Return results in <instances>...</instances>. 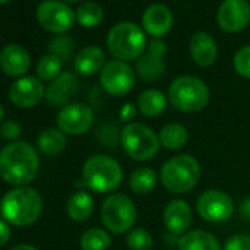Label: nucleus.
Listing matches in <instances>:
<instances>
[{
	"label": "nucleus",
	"mask_w": 250,
	"mask_h": 250,
	"mask_svg": "<svg viewBox=\"0 0 250 250\" xmlns=\"http://www.w3.org/2000/svg\"><path fill=\"white\" fill-rule=\"evenodd\" d=\"M39 167L37 150L27 142H14L0 152V177L8 184L25 187L36 178Z\"/></svg>",
	"instance_id": "obj_1"
},
{
	"label": "nucleus",
	"mask_w": 250,
	"mask_h": 250,
	"mask_svg": "<svg viewBox=\"0 0 250 250\" xmlns=\"http://www.w3.org/2000/svg\"><path fill=\"white\" fill-rule=\"evenodd\" d=\"M43 209V200L37 190L30 187H17L8 191L0 202V212L3 219L17 227L34 224Z\"/></svg>",
	"instance_id": "obj_2"
},
{
	"label": "nucleus",
	"mask_w": 250,
	"mask_h": 250,
	"mask_svg": "<svg viewBox=\"0 0 250 250\" xmlns=\"http://www.w3.org/2000/svg\"><path fill=\"white\" fill-rule=\"evenodd\" d=\"M83 184L99 194L115 193L124 180V171L121 164L107 155L90 156L81 169Z\"/></svg>",
	"instance_id": "obj_3"
},
{
	"label": "nucleus",
	"mask_w": 250,
	"mask_h": 250,
	"mask_svg": "<svg viewBox=\"0 0 250 250\" xmlns=\"http://www.w3.org/2000/svg\"><path fill=\"white\" fill-rule=\"evenodd\" d=\"M202 168L193 155H177L168 159L159 172L162 186L174 194L191 191L200 181Z\"/></svg>",
	"instance_id": "obj_4"
},
{
	"label": "nucleus",
	"mask_w": 250,
	"mask_h": 250,
	"mask_svg": "<svg viewBox=\"0 0 250 250\" xmlns=\"http://www.w3.org/2000/svg\"><path fill=\"white\" fill-rule=\"evenodd\" d=\"M109 53L122 62L137 61L147 47L143 28L133 22H119L110 28L106 37Z\"/></svg>",
	"instance_id": "obj_5"
},
{
	"label": "nucleus",
	"mask_w": 250,
	"mask_h": 250,
	"mask_svg": "<svg viewBox=\"0 0 250 250\" xmlns=\"http://www.w3.org/2000/svg\"><path fill=\"white\" fill-rule=\"evenodd\" d=\"M210 91L206 83L194 75L177 77L168 88V102L180 112L194 113L208 106Z\"/></svg>",
	"instance_id": "obj_6"
},
{
	"label": "nucleus",
	"mask_w": 250,
	"mask_h": 250,
	"mask_svg": "<svg viewBox=\"0 0 250 250\" xmlns=\"http://www.w3.org/2000/svg\"><path fill=\"white\" fill-rule=\"evenodd\" d=\"M121 146L128 158L137 162H146L153 159L159 149L158 134L143 122H130L121 131Z\"/></svg>",
	"instance_id": "obj_7"
},
{
	"label": "nucleus",
	"mask_w": 250,
	"mask_h": 250,
	"mask_svg": "<svg viewBox=\"0 0 250 250\" xmlns=\"http://www.w3.org/2000/svg\"><path fill=\"white\" fill-rule=\"evenodd\" d=\"M100 218L104 228L112 234H127L137 221V206L124 193L109 194L100 208Z\"/></svg>",
	"instance_id": "obj_8"
},
{
	"label": "nucleus",
	"mask_w": 250,
	"mask_h": 250,
	"mask_svg": "<svg viewBox=\"0 0 250 250\" xmlns=\"http://www.w3.org/2000/svg\"><path fill=\"white\" fill-rule=\"evenodd\" d=\"M197 215L210 224H221L228 221L235 210L231 196L218 188H209L203 191L196 202Z\"/></svg>",
	"instance_id": "obj_9"
},
{
	"label": "nucleus",
	"mask_w": 250,
	"mask_h": 250,
	"mask_svg": "<svg viewBox=\"0 0 250 250\" xmlns=\"http://www.w3.org/2000/svg\"><path fill=\"white\" fill-rule=\"evenodd\" d=\"M136 84V71L122 61H109L100 71V85L102 88L113 96H127Z\"/></svg>",
	"instance_id": "obj_10"
},
{
	"label": "nucleus",
	"mask_w": 250,
	"mask_h": 250,
	"mask_svg": "<svg viewBox=\"0 0 250 250\" xmlns=\"http://www.w3.org/2000/svg\"><path fill=\"white\" fill-rule=\"evenodd\" d=\"M39 24L53 34H63L75 22V12L59 0H44L37 9Z\"/></svg>",
	"instance_id": "obj_11"
},
{
	"label": "nucleus",
	"mask_w": 250,
	"mask_h": 250,
	"mask_svg": "<svg viewBox=\"0 0 250 250\" xmlns=\"http://www.w3.org/2000/svg\"><path fill=\"white\" fill-rule=\"evenodd\" d=\"M94 124V112L84 103H69L63 106L58 116L56 125L65 136H83Z\"/></svg>",
	"instance_id": "obj_12"
},
{
	"label": "nucleus",
	"mask_w": 250,
	"mask_h": 250,
	"mask_svg": "<svg viewBox=\"0 0 250 250\" xmlns=\"http://www.w3.org/2000/svg\"><path fill=\"white\" fill-rule=\"evenodd\" d=\"M216 20L225 33H240L250 22V5L247 0H224L218 9Z\"/></svg>",
	"instance_id": "obj_13"
},
{
	"label": "nucleus",
	"mask_w": 250,
	"mask_h": 250,
	"mask_svg": "<svg viewBox=\"0 0 250 250\" xmlns=\"http://www.w3.org/2000/svg\"><path fill=\"white\" fill-rule=\"evenodd\" d=\"M43 97H46V88L42 80L36 77H22L17 80L9 88L11 102L22 109L37 106Z\"/></svg>",
	"instance_id": "obj_14"
},
{
	"label": "nucleus",
	"mask_w": 250,
	"mask_h": 250,
	"mask_svg": "<svg viewBox=\"0 0 250 250\" xmlns=\"http://www.w3.org/2000/svg\"><path fill=\"white\" fill-rule=\"evenodd\" d=\"M164 225L165 228L175 237H181L190 231V225L193 222V210L191 206L181 199L171 200L164 209Z\"/></svg>",
	"instance_id": "obj_15"
},
{
	"label": "nucleus",
	"mask_w": 250,
	"mask_h": 250,
	"mask_svg": "<svg viewBox=\"0 0 250 250\" xmlns=\"http://www.w3.org/2000/svg\"><path fill=\"white\" fill-rule=\"evenodd\" d=\"M142 24H143V30L149 36H152L153 39H161L171 31L174 24V17L169 8L161 3H155L146 8V11L143 12Z\"/></svg>",
	"instance_id": "obj_16"
},
{
	"label": "nucleus",
	"mask_w": 250,
	"mask_h": 250,
	"mask_svg": "<svg viewBox=\"0 0 250 250\" xmlns=\"http://www.w3.org/2000/svg\"><path fill=\"white\" fill-rule=\"evenodd\" d=\"M31 66L30 53L20 44H8L0 52V68L9 77H21Z\"/></svg>",
	"instance_id": "obj_17"
},
{
	"label": "nucleus",
	"mask_w": 250,
	"mask_h": 250,
	"mask_svg": "<svg viewBox=\"0 0 250 250\" xmlns=\"http://www.w3.org/2000/svg\"><path fill=\"white\" fill-rule=\"evenodd\" d=\"M78 90V80L72 72H63L46 88V100L53 106H66Z\"/></svg>",
	"instance_id": "obj_18"
},
{
	"label": "nucleus",
	"mask_w": 250,
	"mask_h": 250,
	"mask_svg": "<svg viewBox=\"0 0 250 250\" xmlns=\"http://www.w3.org/2000/svg\"><path fill=\"white\" fill-rule=\"evenodd\" d=\"M188 50L194 63L202 68L213 65L218 58V47L215 40L205 31H199L191 37Z\"/></svg>",
	"instance_id": "obj_19"
},
{
	"label": "nucleus",
	"mask_w": 250,
	"mask_h": 250,
	"mask_svg": "<svg viewBox=\"0 0 250 250\" xmlns=\"http://www.w3.org/2000/svg\"><path fill=\"white\" fill-rule=\"evenodd\" d=\"M104 52L97 46L84 47L74 59V68L80 75H94L104 66Z\"/></svg>",
	"instance_id": "obj_20"
},
{
	"label": "nucleus",
	"mask_w": 250,
	"mask_h": 250,
	"mask_svg": "<svg viewBox=\"0 0 250 250\" xmlns=\"http://www.w3.org/2000/svg\"><path fill=\"white\" fill-rule=\"evenodd\" d=\"M178 250H222L219 240L206 229H190L178 240Z\"/></svg>",
	"instance_id": "obj_21"
},
{
	"label": "nucleus",
	"mask_w": 250,
	"mask_h": 250,
	"mask_svg": "<svg viewBox=\"0 0 250 250\" xmlns=\"http://www.w3.org/2000/svg\"><path fill=\"white\" fill-rule=\"evenodd\" d=\"M168 97L158 88H149L139 94L137 109L146 118H156L162 115L167 109Z\"/></svg>",
	"instance_id": "obj_22"
},
{
	"label": "nucleus",
	"mask_w": 250,
	"mask_h": 250,
	"mask_svg": "<svg viewBox=\"0 0 250 250\" xmlns=\"http://www.w3.org/2000/svg\"><path fill=\"white\" fill-rule=\"evenodd\" d=\"M158 137H159V143L162 147H165L167 150L175 152V150L183 149L188 143L190 134L183 124L169 122V124H165L161 128V131L158 133Z\"/></svg>",
	"instance_id": "obj_23"
},
{
	"label": "nucleus",
	"mask_w": 250,
	"mask_h": 250,
	"mask_svg": "<svg viewBox=\"0 0 250 250\" xmlns=\"http://www.w3.org/2000/svg\"><path fill=\"white\" fill-rule=\"evenodd\" d=\"M94 212V200L88 191L80 190L74 193L66 203V213L75 222L87 221Z\"/></svg>",
	"instance_id": "obj_24"
},
{
	"label": "nucleus",
	"mask_w": 250,
	"mask_h": 250,
	"mask_svg": "<svg viewBox=\"0 0 250 250\" xmlns=\"http://www.w3.org/2000/svg\"><path fill=\"white\" fill-rule=\"evenodd\" d=\"M158 180L159 177L155 169L149 167H140L130 174L128 184L136 194H149L155 190Z\"/></svg>",
	"instance_id": "obj_25"
},
{
	"label": "nucleus",
	"mask_w": 250,
	"mask_h": 250,
	"mask_svg": "<svg viewBox=\"0 0 250 250\" xmlns=\"http://www.w3.org/2000/svg\"><path fill=\"white\" fill-rule=\"evenodd\" d=\"M165 72V62L150 53H143L136 63V74L145 81H156Z\"/></svg>",
	"instance_id": "obj_26"
},
{
	"label": "nucleus",
	"mask_w": 250,
	"mask_h": 250,
	"mask_svg": "<svg viewBox=\"0 0 250 250\" xmlns=\"http://www.w3.org/2000/svg\"><path fill=\"white\" fill-rule=\"evenodd\" d=\"M37 146L47 156L59 155L66 147V136L59 128H47L39 136Z\"/></svg>",
	"instance_id": "obj_27"
},
{
	"label": "nucleus",
	"mask_w": 250,
	"mask_h": 250,
	"mask_svg": "<svg viewBox=\"0 0 250 250\" xmlns=\"http://www.w3.org/2000/svg\"><path fill=\"white\" fill-rule=\"evenodd\" d=\"M110 244V234L103 228H88L81 234L80 238V246L83 250H107Z\"/></svg>",
	"instance_id": "obj_28"
},
{
	"label": "nucleus",
	"mask_w": 250,
	"mask_h": 250,
	"mask_svg": "<svg viewBox=\"0 0 250 250\" xmlns=\"http://www.w3.org/2000/svg\"><path fill=\"white\" fill-rule=\"evenodd\" d=\"M103 17H104V14H103L102 6L94 2L83 3L75 12V18H77L78 24L85 28H93V27L99 25L103 21Z\"/></svg>",
	"instance_id": "obj_29"
},
{
	"label": "nucleus",
	"mask_w": 250,
	"mask_h": 250,
	"mask_svg": "<svg viewBox=\"0 0 250 250\" xmlns=\"http://www.w3.org/2000/svg\"><path fill=\"white\" fill-rule=\"evenodd\" d=\"M62 61L55 55L43 56L37 63V75L42 81H53L61 75Z\"/></svg>",
	"instance_id": "obj_30"
},
{
	"label": "nucleus",
	"mask_w": 250,
	"mask_h": 250,
	"mask_svg": "<svg viewBox=\"0 0 250 250\" xmlns=\"http://www.w3.org/2000/svg\"><path fill=\"white\" fill-rule=\"evenodd\" d=\"M125 241L131 250H152L153 247V237L145 228H133L128 231Z\"/></svg>",
	"instance_id": "obj_31"
},
{
	"label": "nucleus",
	"mask_w": 250,
	"mask_h": 250,
	"mask_svg": "<svg viewBox=\"0 0 250 250\" xmlns=\"http://www.w3.org/2000/svg\"><path fill=\"white\" fill-rule=\"evenodd\" d=\"M232 66L234 71L243 77L250 80V46L241 47L232 58Z\"/></svg>",
	"instance_id": "obj_32"
},
{
	"label": "nucleus",
	"mask_w": 250,
	"mask_h": 250,
	"mask_svg": "<svg viewBox=\"0 0 250 250\" xmlns=\"http://www.w3.org/2000/svg\"><path fill=\"white\" fill-rule=\"evenodd\" d=\"M50 55L58 56L61 61H68L74 52V43L69 37H58L55 40H52L50 46H49Z\"/></svg>",
	"instance_id": "obj_33"
},
{
	"label": "nucleus",
	"mask_w": 250,
	"mask_h": 250,
	"mask_svg": "<svg viewBox=\"0 0 250 250\" xmlns=\"http://www.w3.org/2000/svg\"><path fill=\"white\" fill-rule=\"evenodd\" d=\"M222 250H250V235L249 234H234L227 241Z\"/></svg>",
	"instance_id": "obj_34"
},
{
	"label": "nucleus",
	"mask_w": 250,
	"mask_h": 250,
	"mask_svg": "<svg viewBox=\"0 0 250 250\" xmlns=\"http://www.w3.org/2000/svg\"><path fill=\"white\" fill-rule=\"evenodd\" d=\"M21 134V125L15 121H5L0 125V136L6 140H17Z\"/></svg>",
	"instance_id": "obj_35"
},
{
	"label": "nucleus",
	"mask_w": 250,
	"mask_h": 250,
	"mask_svg": "<svg viewBox=\"0 0 250 250\" xmlns=\"http://www.w3.org/2000/svg\"><path fill=\"white\" fill-rule=\"evenodd\" d=\"M137 113H139L137 104H133V103H125V104L119 109V118H121V121L127 122V124L134 122L133 119H136Z\"/></svg>",
	"instance_id": "obj_36"
},
{
	"label": "nucleus",
	"mask_w": 250,
	"mask_h": 250,
	"mask_svg": "<svg viewBox=\"0 0 250 250\" xmlns=\"http://www.w3.org/2000/svg\"><path fill=\"white\" fill-rule=\"evenodd\" d=\"M147 53L156 56V58H162L167 53V44L165 42H162L161 39H153L149 44H147Z\"/></svg>",
	"instance_id": "obj_37"
},
{
	"label": "nucleus",
	"mask_w": 250,
	"mask_h": 250,
	"mask_svg": "<svg viewBox=\"0 0 250 250\" xmlns=\"http://www.w3.org/2000/svg\"><path fill=\"white\" fill-rule=\"evenodd\" d=\"M11 238V228L5 219H0V246H5Z\"/></svg>",
	"instance_id": "obj_38"
},
{
	"label": "nucleus",
	"mask_w": 250,
	"mask_h": 250,
	"mask_svg": "<svg viewBox=\"0 0 250 250\" xmlns=\"http://www.w3.org/2000/svg\"><path fill=\"white\" fill-rule=\"evenodd\" d=\"M241 213L244 218L250 219V199H246L241 205Z\"/></svg>",
	"instance_id": "obj_39"
},
{
	"label": "nucleus",
	"mask_w": 250,
	"mask_h": 250,
	"mask_svg": "<svg viewBox=\"0 0 250 250\" xmlns=\"http://www.w3.org/2000/svg\"><path fill=\"white\" fill-rule=\"evenodd\" d=\"M11 250H39V249L34 247V246H31V244H20V246H15Z\"/></svg>",
	"instance_id": "obj_40"
},
{
	"label": "nucleus",
	"mask_w": 250,
	"mask_h": 250,
	"mask_svg": "<svg viewBox=\"0 0 250 250\" xmlns=\"http://www.w3.org/2000/svg\"><path fill=\"white\" fill-rule=\"evenodd\" d=\"M3 118H5V110H3V106L0 104V124H2Z\"/></svg>",
	"instance_id": "obj_41"
},
{
	"label": "nucleus",
	"mask_w": 250,
	"mask_h": 250,
	"mask_svg": "<svg viewBox=\"0 0 250 250\" xmlns=\"http://www.w3.org/2000/svg\"><path fill=\"white\" fill-rule=\"evenodd\" d=\"M63 3H80V2H83V0H62Z\"/></svg>",
	"instance_id": "obj_42"
},
{
	"label": "nucleus",
	"mask_w": 250,
	"mask_h": 250,
	"mask_svg": "<svg viewBox=\"0 0 250 250\" xmlns=\"http://www.w3.org/2000/svg\"><path fill=\"white\" fill-rule=\"evenodd\" d=\"M8 2H11V0H0V3H8Z\"/></svg>",
	"instance_id": "obj_43"
}]
</instances>
